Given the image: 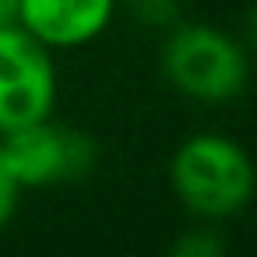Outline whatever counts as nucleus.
<instances>
[{
  "label": "nucleus",
  "mask_w": 257,
  "mask_h": 257,
  "mask_svg": "<svg viewBox=\"0 0 257 257\" xmlns=\"http://www.w3.org/2000/svg\"><path fill=\"white\" fill-rule=\"evenodd\" d=\"M169 187L194 218L215 225L250 208L257 169L236 138L197 131L176 145L169 159Z\"/></svg>",
  "instance_id": "1"
},
{
  "label": "nucleus",
  "mask_w": 257,
  "mask_h": 257,
  "mask_svg": "<svg viewBox=\"0 0 257 257\" xmlns=\"http://www.w3.org/2000/svg\"><path fill=\"white\" fill-rule=\"evenodd\" d=\"M159 64L180 95L208 106L236 99L250 78V60L236 36L204 22H176L166 29Z\"/></svg>",
  "instance_id": "2"
},
{
  "label": "nucleus",
  "mask_w": 257,
  "mask_h": 257,
  "mask_svg": "<svg viewBox=\"0 0 257 257\" xmlns=\"http://www.w3.org/2000/svg\"><path fill=\"white\" fill-rule=\"evenodd\" d=\"M0 148H4V159L15 180L22 183V190L85 180L99 162L95 138L64 123H53V116L18 127L11 134H0Z\"/></svg>",
  "instance_id": "3"
},
{
  "label": "nucleus",
  "mask_w": 257,
  "mask_h": 257,
  "mask_svg": "<svg viewBox=\"0 0 257 257\" xmlns=\"http://www.w3.org/2000/svg\"><path fill=\"white\" fill-rule=\"evenodd\" d=\"M57 67L50 50L22 25L0 29V134L53 116Z\"/></svg>",
  "instance_id": "4"
},
{
  "label": "nucleus",
  "mask_w": 257,
  "mask_h": 257,
  "mask_svg": "<svg viewBox=\"0 0 257 257\" xmlns=\"http://www.w3.org/2000/svg\"><path fill=\"white\" fill-rule=\"evenodd\" d=\"M116 15V0H18V25L46 50L95 43Z\"/></svg>",
  "instance_id": "5"
},
{
  "label": "nucleus",
  "mask_w": 257,
  "mask_h": 257,
  "mask_svg": "<svg viewBox=\"0 0 257 257\" xmlns=\"http://www.w3.org/2000/svg\"><path fill=\"white\" fill-rule=\"evenodd\" d=\"M222 250H225V239L218 236V229H211V222H201L173 239L176 257H218Z\"/></svg>",
  "instance_id": "6"
},
{
  "label": "nucleus",
  "mask_w": 257,
  "mask_h": 257,
  "mask_svg": "<svg viewBox=\"0 0 257 257\" xmlns=\"http://www.w3.org/2000/svg\"><path fill=\"white\" fill-rule=\"evenodd\" d=\"M127 11L145 29H173L180 22V0H127Z\"/></svg>",
  "instance_id": "7"
},
{
  "label": "nucleus",
  "mask_w": 257,
  "mask_h": 257,
  "mask_svg": "<svg viewBox=\"0 0 257 257\" xmlns=\"http://www.w3.org/2000/svg\"><path fill=\"white\" fill-rule=\"evenodd\" d=\"M18 201H22V183L15 180L8 159H4V148H0V232L11 225V218L18 215Z\"/></svg>",
  "instance_id": "8"
},
{
  "label": "nucleus",
  "mask_w": 257,
  "mask_h": 257,
  "mask_svg": "<svg viewBox=\"0 0 257 257\" xmlns=\"http://www.w3.org/2000/svg\"><path fill=\"white\" fill-rule=\"evenodd\" d=\"M18 25V0H0V29Z\"/></svg>",
  "instance_id": "9"
},
{
  "label": "nucleus",
  "mask_w": 257,
  "mask_h": 257,
  "mask_svg": "<svg viewBox=\"0 0 257 257\" xmlns=\"http://www.w3.org/2000/svg\"><path fill=\"white\" fill-rule=\"evenodd\" d=\"M246 39H250V46H253V53H257V4H253L250 15H246Z\"/></svg>",
  "instance_id": "10"
}]
</instances>
